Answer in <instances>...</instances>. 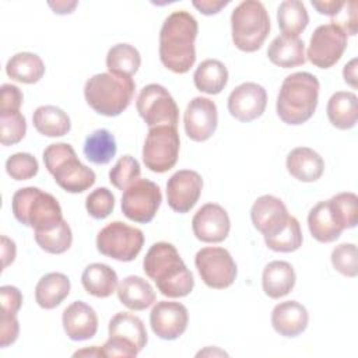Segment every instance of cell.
Here are the masks:
<instances>
[{
    "mask_svg": "<svg viewBox=\"0 0 358 358\" xmlns=\"http://www.w3.org/2000/svg\"><path fill=\"white\" fill-rule=\"evenodd\" d=\"M62 323L67 337L73 341L90 340L98 330L95 310L83 301H74L63 310Z\"/></svg>",
    "mask_w": 358,
    "mask_h": 358,
    "instance_id": "21",
    "label": "cell"
},
{
    "mask_svg": "<svg viewBox=\"0 0 358 358\" xmlns=\"http://www.w3.org/2000/svg\"><path fill=\"white\" fill-rule=\"evenodd\" d=\"M78 355H94V357H105L103 352H102V348H98L96 345L91 347V348H87V350H81V351H77L74 352V357H78Z\"/></svg>",
    "mask_w": 358,
    "mask_h": 358,
    "instance_id": "53",
    "label": "cell"
},
{
    "mask_svg": "<svg viewBox=\"0 0 358 358\" xmlns=\"http://www.w3.org/2000/svg\"><path fill=\"white\" fill-rule=\"evenodd\" d=\"M218 123V112L214 101L206 96L193 98L183 115V124L187 137L193 141L201 143L208 140Z\"/></svg>",
    "mask_w": 358,
    "mask_h": 358,
    "instance_id": "17",
    "label": "cell"
},
{
    "mask_svg": "<svg viewBox=\"0 0 358 358\" xmlns=\"http://www.w3.org/2000/svg\"><path fill=\"white\" fill-rule=\"evenodd\" d=\"M76 6H77V1H56V3L49 1V7L56 14H70L76 8Z\"/></svg>",
    "mask_w": 358,
    "mask_h": 358,
    "instance_id": "52",
    "label": "cell"
},
{
    "mask_svg": "<svg viewBox=\"0 0 358 358\" xmlns=\"http://www.w3.org/2000/svg\"><path fill=\"white\" fill-rule=\"evenodd\" d=\"M192 229L199 241L206 243H220L229 234V215L220 204L207 203L193 215Z\"/></svg>",
    "mask_w": 358,
    "mask_h": 358,
    "instance_id": "20",
    "label": "cell"
},
{
    "mask_svg": "<svg viewBox=\"0 0 358 358\" xmlns=\"http://www.w3.org/2000/svg\"><path fill=\"white\" fill-rule=\"evenodd\" d=\"M136 108L148 127H155L161 124H168L173 127L178 126V105L169 91L159 84L145 85L137 96Z\"/></svg>",
    "mask_w": 358,
    "mask_h": 358,
    "instance_id": "11",
    "label": "cell"
},
{
    "mask_svg": "<svg viewBox=\"0 0 358 358\" xmlns=\"http://www.w3.org/2000/svg\"><path fill=\"white\" fill-rule=\"evenodd\" d=\"M326 110L330 123L336 129H352L358 119L357 95L350 91H337L330 96Z\"/></svg>",
    "mask_w": 358,
    "mask_h": 358,
    "instance_id": "29",
    "label": "cell"
},
{
    "mask_svg": "<svg viewBox=\"0 0 358 358\" xmlns=\"http://www.w3.org/2000/svg\"><path fill=\"white\" fill-rule=\"evenodd\" d=\"M306 308L296 301L280 302L271 312V326L282 337H296L308 327Z\"/></svg>",
    "mask_w": 358,
    "mask_h": 358,
    "instance_id": "22",
    "label": "cell"
},
{
    "mask_svg": "<svg viewBox=\"0 0 358 358\" xmlns=\"http://www.w3.org/2000/svg\"><path fill=\"white\" fill-rule=\"evenodd\" d=\"M17 248L14 241L7 238L6 235L1 236V260H3V268H6L8 264H11L15 259Z\"/></svg>",
    "mask_w": 358,
    "mask_h": 358,
    "instance_id": "50",
    "label": "cell"
},
{
    "mask_svg": "<svg viewBox=\"0 0 358 358\" xmlns=\"http://www.w3.org/2000/svg\"><path fill=\"white\" fill-rule=\"evenodd\" d=\"M295 271L294 267L284 260L270 262L262 275V285L264 294L271 299H280L288 295L295 285Z\"/></svg>",
    "mask_w": 358,
    "mask_h": 358,
    "instance_id": "24",
    "label": "cell"
},
{
    "mask_svg": "<svg viewBox=\"0 0 358 358\" xmlns=\"http://www.w3.org/2000/svg\"><path fill=\"white\" fill-rule=\"evenodd\" d=\"M201 14L204 15H213V14H217L220 13L221 8H224L225 6L229 4V1H217V0H194L192 3Z\"/></svg>",
    "mask_w": 358,
    "mask_h": 358,
    "instance_id": "49",
    "label": "cell"
},
{
    "mask_svg": "<svg viewBox=\"0 0 358 358\" xmlns=\"http://www.w3.org/2000/svg\"><path fill=\"white\" fill-rule=\"evenodd\" d=\"M117 298L120 303L131 310H144L155 302V291L151 284L138 277L129 275L117 285Z\"/></svg>",
    "mask_w": 358,
    "mask_h": 358,
    "instance_id": "26",
    "label": "cell"
},
{
    "mask_svg": "<svg viewBox=\"0 0 358 358\" xmlns=\"http://www.w3.org/2000/svg\"><path fill=\"white\" fill-rule=\"evenodd\" d=\"M84 289L96 298H108L117 289V274L103 263L88 264L81 275Z\"/></svg>",
    "mask_w": 358,
    "mask_h": 358,
    "instance_id": "28",
    "label": "cell"
},
{
    "mask_svg": "<svg viewBox=\"0 0 358 358\" xmlns=\"http://www.w3.org/2000/svg\"><path fill=\"white\" fill-rule=\"evenodd\" d=\"M141 168L138 161L131 155L120 157L109 171V182L119 190H126L140 179Z\"/></svg>",
    "mask_w": 358,
    "mask_h": 358,
    "instance_id": "41",
    "label": "cell"
},
{
    "mask_svg": "<svg viewBox=\"0 0 358 358\" xmlns=\"http://www.w3.org/2000/svg\"><path fill=\"white\" fill-rule=\"evenodd\" d=\"M136 83L131 77L99 73L87 80L84 96L87 103L99 115L119 116L131 103Z\"/></svg>",
    "mask_w": 358,
    "mask_h": 358,
    "instance_id": "4",
    "label": "cell"
},
{
    "mask_svg": "<svg viewBox=\"0 0 358 358\" xmlns=\"http://www.w3.org/2000/svg\"><path fill=\"white\" fill-rule=\"evenodd\" d=\"M287 171L299 182H315L324 171L323 158L309 147H296L287 155Z\"/></svg>",
    "mask_w": 358,
    "mask_h": 358,
    "instance_id": "23",
    "label": "cell"
},
{
    "mask_svg": "<svg viewBox=\"0 0 358 358\" xmlns=\"http://www.w3.org/2000/svg\"><path fill=\"white\" fill-rule=\"evenodd\" d=\"M308 227L312 236L322 243L334 242L336 239L340 238L341 232L344 231L334 220L329 207V200L319 201L309 211Z\"/></svg>",
    "mask_w": 358,
    "mask_h": 358,
    "instance_id": "30",
    "label": "cell"
},
{
    "mask_svg": "<svg viewBox=\"0 0 358 358\" xmlns=\"http://www.w3.org/2000/svg\"><path fill=\"white\" fill-rule=\"evenodd\" d=\"M141 64L140 52L129 43L113 45L106 55V67L109 73L131 77Z\"/></svg>",
    "mask_w": 358,
    "mask_h": 358,
    "instance_id": "36",
    "label": "cell"
},
{
    "mask_svg": "<svg viewBox=\"0 0 358 358\" xmlns=\"http://www.w3.org/2000/svg\"><path fill=\"white\" fill-rule=\"evenodd\" d=\"M116 140L106 129L94 130L90 136H87L83 147L85 158L95 165L109 164L116 155Z\"/></svg>",
    "mask_w": 358,
    "mask_h": 358,
    "instance_id": "35",
    "label": "cell"
},
{
    "mask_svg": "<svg viewBox=\"0 0 358 358\" xmlns=\"http://www.w3.org/2000/svg\"><path fill=\"white\" fill-rule=\"evenodd\" d=\"M201 189L203 179L200 173L190 169H180L166 182L168 206L176 213H189L199 201Z\"/></svg>",
    "mask_w": 358,
    "mask_h": 358,
    "instance_id": "15",
    "label": "cell"
},
{
    "mask_svg": "<svg viewBox=\"0 0 358 358\" xmlns=\"http://www.w3.org/2000/svg\"><path fill=\"white\" fill-rule=\"evenodd\" d=\"M11 210L18 222L35 232L50 231L64 220L56 197L34 186L18 189L14 193Z\"/></svg>",
    "mask_w": 358,
    "mask_h": 358,
    "instance_id": "5",
    "label": "cell"
},
{
    "mask_svg": "<svg viewBox=\"0 0 358 358\" xmlns=\"http://www.w3.org/2000/svg\"><path fill=\"white\" fill-rule=\"evenodd\" d=\"M70 280L63 273H48L35 287V301L43 309H55L70 294Z\"/></svg>",
    "mask_w": 358,
    "mask_h": 358,
    "instance_id": "27",
    "label": "cell"
},
{
    "mask_svg": "<svg viewBox=\"0 0 358 358\" xmlns=\"http://www.w3.org/2000/svg\"><path fill=\"white\" fill-rule=\"evenodd\" d=\"M267 105L264 87L256 83H242L228 96V112L239 122H252L260 117Z\"/></svg>",
    "mask_w": 358,
    "mask_h": 358,
    "instance_id": "18",
    "label": "cell"
},
{
    "mask_svg": "<svg viewBox=\"0 0 358 358\" xmlns=\"http://www.w3.org/2000/svg\"><path fill=\"white\" fill-rule=\"evenodd\" d=\"M194 87L204 94L217 95L228 83V70L217 59H207L199 64L193 74Z\"/></svg>",
    "mask_w": 358,
    "mask_h": 358,
    "instance_id": "33",
    "label": "cell"
},
{
    "mask_svg": "<svg viewBox=\"0 0 358 358\" xmlns=\"http://www.w3.org/2000/svg\"><path fill=\"white\" fill-rule=\"evenodd\" d=\"M85 208L92 218L103 220L115 208V196L108 187H98L87 196Z\"/></svg>",
    "mask_w": 358,
    "mask_h": 358,
    "instance_id": "43",
    "label": "cell"
},
{
    "mask_svg": "<svg viewBox=\"0 0 358 358\" xmlns=\"http://www.w3.org/2000/svg\"><path fill=\"white\" fill-rule=\"evenodd\" d=\"M200 355H228L225 351H222V350H218L217 347H214L213 350H211V347H207L206 350H203V351H200V352H197V357H200Z\"/></svg>",
    "mask_w": 358,
    "mask_h": 358,
    "instance_id": "54",
    "label": "cell"
},
{
    "mask_svg": "<svg viewBox=\"0 0 358 358\" xmlns=\"http://www.w3.org/2000/svg\"><path fill=\"white\" fill-rule=\"evenodd\" d=\"M289 217L284 201L271 194L260 196L250 208L252 224L264 238L280 234L287 227Z\"/></svg>",
    "mask_w": 358,
    "mask_h": 358,
    "instance_id": "19",
    "label": "cell"
},
{
    "mask_svg": "<svg viewBox=\"0 0 358 358\" xmlns=\"http://www.w3.org/2000/svg\"><path fill=\"white\" fill-rule=\"evenodd\" d=\"M345 1H312V6L317 10V13L329 15V17H337L338 13L343 10Z\"/></svg>",
    "mask_w": 358,
    "mask_h": 358,
    "instance_id": "48",
    "label": "cell"
},
{
    "mask_svg": "<svg viewBox=\"0 0 358 358\" xmlns=\"http://www.w3.org/2000/svg\"><path fill=\"white\" fill-rule=\"evenodd\" d=\"M108 330L109 338L101 347L105 357H136L148 341L143 320L129 312H117Z\"/></svg>",
    "mask_w": 358,
    "mask_h": 358,
    "instance_id": "8",
    "label": "cell"
},
{
    "mask_svg": "<svg viewBox=\"0 0 358 358\" xmlns=\"http://www.w3.org/2000/svg\"><path fill=\"white\" fill-rule=\"evenodd\" d=\"M196 268L203 282L214 289H224L234 284L238 268L231 253L218 246L200 249L194 257Z\"/></svg>",
    "mask_w": 358,
    "mask_h": 358,
    "instance_id": "12",
    "label": "cell"
},
{
    "mask_svg": "<svg viewBox=\"0 0 358 358\" xmlns=\"http://www.w3.org/2000/svg\"><path fill=\"white\" fill-rule=\"evenodd\" d=\"M20 333V324L17 315H8V313H1L0 317V347L4 348L18 338Z\"/></svg>",
    "mask_w": 358,
    "mask_h": 358,
    "instance_id": "46",
    "label": "cell"
},
{
    "mask_svg": "<svg viewBox=\"0 0 358 358\" xmlns=\"http://www.w3.org/2000/svg\"><path fill=\"white\" fill-rule=\"evenodd\" d=\"M277 22L282 35L298 38L309 24L305 4L299 0H285L280 3L277 8Z\"/></svg>",
    "mask_w": 358,
    "mask_h": 358,
    "instance_id": "34",
    "label": "cell"
},
{
    "mask_svg": "<svg viewBox=\"0 0 358 358\" xmlns=\"http://www.w3.org/2000/svg\"><path fill=\"white\" fill-rule=\"evenodd\" d=\"M180 138L176 127L161 124L150 127L143 145V162L155 173L172 169L178 161Z\"/></svg>",
    "mask_w": 358,
    "mask_h": 358,
    "instance_id": "10",
    "label": "cell"
},
{
    "mask_svg": "<svg viewBox=\"0 0 358 358\" xmlns=\"http://www.w3.org/2000/svg\"><path fill=\"white\" fill-rule=\"evenodd\" d=\"M27 133V120L20 110L0 112V143L14 145L20 143Z\"/></svg>",
    "mask_w": 358,
    "mask_h": 358,
    "instance_id": "40",
    "label": "cell"
},
{
    "mask_svg": "<svg viewBox=\"0 0 358 358\" xmlns=\"http://www.w3.org/2000/svg\"><path fill=\"white\" fill-rule=\"evenodd\" d=\"M144 245L143 231L122 221H113L96 235V249L101 255L117 262H131Z\"/></svg>",
    "mask_w": 358,
    "mask_h": 358,
    "instance_id": "9",
    "label": "cell"
},
{
    "mask_svg": "<svg viewBox=\"0 0 358 358\" xmlns=\"http://www.w3.org/2000/svg\"><path fill=\"white\" fill-rule=\"evenodd\" d=\"M343 77L348 85L357 88V59H352L350 63L344 66Z\"/></svg>",
    "mask_w": 358,
    "mask_h": 358,
    "instance_id": "51",
    "label": "cell"
},
{
    "mask_svg": "<svg viewBox=\"0 0 358 358\" xmlns=\"http://www.w3.org/2000/svg\"><path fill=\"white\" fill-rule=\"evenodd\" d=\"M43 162L55 182L69 193H83L96 180L95 172L80 162L74 148L67 143L48 145Z\"/></svg>",
    "mask_w": 358,
    "mask_h": 358,
    "instance_id": "6",
    "label": "cell"
},
{
    "mask_svg": "<svg viewBox=\"0 0 358 358\" xmlns=\"http://www.w3.org/2000/svg\"><path fill=\"white\" fill-rule=\"evenodd\" d=\"M22 92L17 85L3 84L1 85V98H0V112L6 110H20L22 105Z\"/></svg>",
    "mask_w": 358,
    "mask_h": 358,
    "instance_id": "47",
    "label": "cell"
},
{
    "mask_svg": "<svg viewBox=\"0 0 358 358\" xmlns=\"http://www.w3.org/2000/svg\"><path fill=\"white\" fill-rule=\"evenodd\" d=\"M6 73L14 81L35 84L43 77L45 64L38 55L31 52H20L8 59Z\"/></svg>",
    "mask_w": 358,
    "mask_h": 358,
    "instance_id": "31",
    "label": "cell"
},
{
    "mask_svg": "<svg viewBox=\"0 0 358 358\" xmlns=\"http://www.w3.org/2000/svg\"><path fill=\"white\" fill-rule=\"evenodd\" d=\"M330 211L343 229L354 228L358 222V197L355 193L344 192L329 200Z\"/></svg>",
    "mask_w": 358,
    "mask_h": 358,
    "instance_id": "37",
    "label": "cell"
},
{
    "mask_svg": "<svg viewBox=\"0 0 358 358\" xmlns=\"http://www.w3.org/2000/svg\"><path fill=\"white\" fill-rule=\"evenodd\" d=\"M187 323L189 312L180 302L159 301L150 313L151 329L162 340H176L186 331Z\"/></svg>",
    "mask_w": 358,
    "mask_h": 358,
    "instance_id": "16",
    "label": "cell"
},
{
    "mask_svg": "<svg viewBox=\"0 0 358 358\" xmlns=\"http://www.w3.org/2000/svg\"><path fill=\"white\" fill-rule=\"evenodd\" d=\"M0 302H1V313L17 315L22 305V294L17 287L3 285L0 288Z\"/></svg>",
    "mask_w": 358,
    "mask_h": 358,
    "instance_id": "45",
    "label": "cell"
},
{
    "mask_svg": "<svg viewBox=\"0 0 358 358\" xmlns=\"http://www.w3.org/2000/svg\"><path fill=\"white\" fill-rule=\"evenodd\" d=\"M35 241L39 248L52 255H62L67 252L73 242L71 228L66 220H63L56 228L50 231L35 232Z\"/></svg>",
    "mask_w": 358,
    "mask_h": 358,
    "instance_id": "38",
    "label": "cell"
},
{
    "mask_svg": "<svg viewBox=\"0 0 358 358\" xmlns=\"http://www.w3.org/2000/svg\"><path fill=\"white\" fill-rule=\"evenodd\" d=\"M319 80L308 71H298L287 76L277 96V115L291 126L308 122L317 106Z\"/></svg>",
    "mask_w": 358,
    "mask_h": 358,
    "instance_id": "3",
    "label": "cell"
},
{
    "mask_svg": "<svg viewBox=\"0 0 358 358\" xmlns=\"http://www.w3.org/2000/svg\"><path fill=\"white\" fill-rule=\"evenodd\" d=\"M197 32L196 18L185 10L173 11L165 18L159 31V59L168 70L185 74L193 67Z\"/></svg>",
    "mask_w": 358,
    "mask_h": 358,
    "instance_id": "1",
    "label": "cell"
},
{
    "mask_svg": "<svg viewBox=\"0 0 358 358\" xmlns=\"http://www.w3.org/2000/svg\"><path fill=\"white\" fill-rule=\"evenodd\" d=\"M36 158L29 152H15L6 161V172L14 180H28L38 173Z\"/></svg>",
    "mask_w": 358,
    "mask_h": 358,
    "instance_id": "42",
    "label": "cell"
},
{
    "mask_svg": "<svg viewBox=\"0 0 358 358\" xmlns=\"http://www.w3.org/2000/svg\"><path fill=\"white\" fill-rule=\"evenodd\" d=\"M32 123L36 131L46 137H63L71 129L69 115L55 105L36 108L32 116Z\"/></svg>",
    "mask_w": 358,
    "mask_h": 358,
    "instance_id": "32",
    "label": "cell"
},
{
    "mask_svg": "<svg viewBox=\"0 0 358 358\" xmlns=\"http://www.w3.org/2000/svg\"><path fill=\"white\" fill-rule=\"evenodd\" d=\"M232 42L242 52H256L264 43L270 32V17L257 0L239 3L231 14Z\"/></svg>",
    "mask_w": 358,
    "mask_h": 358,
    "instance_id": "7",
    "label": "cell"
},
{
    "mask_svg": "<svg viewBox=\"0 0 358 358\" xmlns=\"http://www.w3.org/2000/svg\"><path fill=\"white\" fill-rule=\"evenodd\" d=\"M302 231L298 220L295 217H289V221L287 227L277 235L271 238H264V242L268 249L274 252H281V253H289L295 252L302 246Z\"/></svg>",
    "mask_w": 358,
    "mask_h": 358,
    "instance_id": "39",
    "label": "cell"
},
{
    "mask_svg": "<svg viewBox=\"0 0 358 358\" xmlns=\"http://www.w3.org/2000/svg\"><path fill=\"white\" fill-rule=\"evenodd\" d=\"M331 264L333 267L345 277H357L358 264H357V246L354 243H341L336 246L331 252Z\"/></svg>",
    "mask_w": 358,
    "mask_h": 358,
    "instance_id": "44",
    "label": "cell"
},
{
    "mask_svg": "<svg viewBox=\"0 0 358 358\" xmlns=\"http://www.w3.org/2000/svg\"><path fill=\"white\" fill-rule=\"evenodd\" d=\"M161 201L159 186L148 179H138L123 192L120 206L130 221L147 224L154 220Z\"/></svg>",
    "mask_w": 358,
    "mask_h": 358,
    "instance_id": "13",
    "label": "cell"
},
{
    "mask_svg": "<svg viewBox=\"0 0 358 358\" xmlns=\"http://www.w3.org/2000/svg\"><path fill=\"white\" fill-rule=\"evenodd\" d=\"M347 43V34L338 25H319L310 36L306 59L319 69H329L341 59Z\"/></svg>",
    "mask_w": 358,
    "mask_h": 358,
    "instance_id": "14",
    "label": "cell"
},
{
    "mask_svg": "<svg viewBox=\"0 0 358 358\" xmlns=\"http://www.w3.org/2000/svg\"><path fill=\"white\" fill-rule=\"evenodd\" d=\"M268 60L282 69H291L306 63L305 43L299 38L280 35L271 41L267 49Z\"/></svg>",
    "mask_w": 358,
    "mask_h": 358,
    "instance_id": "25",
    "label": "cell"
},
{
    "mask_svg": "<svg viewBox=\"0 0 358 358\" xmlns=\"http://www.w3.org/2000/svg\"><path fill=\"white\" fill-rule=\"evenodd\" d=\"M143 270L155 281L158 291L164 296L182 298L193 291V274L172 243H154L145 253Z\"/></svg>",
    "mask_w": 358,
    "mask_h": 358,
    "instance_id": "2",
    "label": "cell"
}]
</instances>
